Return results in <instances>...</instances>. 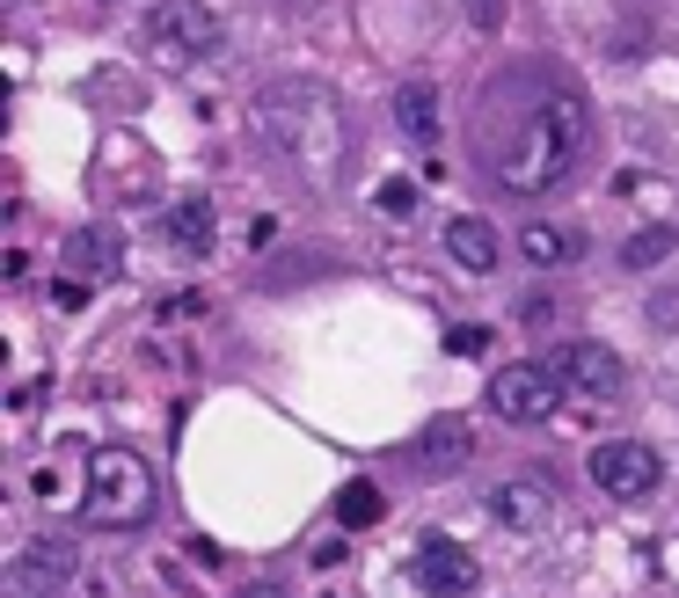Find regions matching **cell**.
<instances>
[{"mask_svg":"<svg viewBox=\"0 0 679 598\" xmlns=\"http://www.w3.org/2000/svg\"><path fill=\"white\" fill-rule=\"evenodd\" d=\"M410 584L424 598H475V584H483V570H475V554L461 548V540H446V533H424L410 554Z\"/></svg>","mask_w":679,"mask_h":598,"instance_id":"obj_5","label":"cell"},{"mask_svg":"<svg viewBox=\"0 0 679 598\" xmlns=\"http://www.w3.org/2000/svg\"><path fill=\"white\" fill-rule=\"evenodd\" d=\"M665 248H672V227H643L621 256H629V270H643V264H665Z\"/></svg>","mask_w":679,"mask_h":598,"instance_id":"obj_17","label":"cell"},{"mask_svg":"<svg viewBox=\"0 0 679 598\" xmlns=\"http://www.w3.org/2000/svg\"><path fill=\"white\" fill-rule=\"evenodd\" d=\"M380 212H416V183H402V175L380 183Z\"/></svg>","mask_w":679,"mask_h":598,"instance_id":"obj_18","label":"cell"},{"mask_svg":"<svg viewBox=\"0 0 679 598\" xmlns=\"http://www.w3.org/2000/svg\"><path fill=\"white\" fill-rule=\"evenodd\" d=\"M219 37H227V23L205 0H161L154 8V45L175 51V59H205V51H219Z\"/></svg>","mask_w":679,"mask_h":598,"instance_id":"obj_9","label":"cell"},{"mask_svg":"<svg viewBox=\"0 0 679 598\" xmlns=\"http://www.w3.org/2000/svg\"><path fill=\"white\" fill-rule=\"evenodd\" d=\"M446 351H461V358H468V351H489V329H453V335H446Z\"/></svg>","mask_w":679,"mask_h":598,"instance_id":"obj_19","label":"cell"},{"mask_svg":"<svg viewBox=\"0 0 679 598\" xmlns=\"http://www.w3.org/2000/svg\"><path fill=\"white\" fill-rule=\"evenodd\" d=\"M169 241L183 256H213V197H175L169 205Z\"/></svg>","mask_w":679,"mask_h":598,"instance_id":"obj_13","label":"cell"},{"mask_svg":"<svg viewBox=\"0 0 679 598\" xmlns=\"http://www.w3.org/2000/svg\"><path fill=\"white\" fill-rule=\"evenodd\" d=\"M446 256L483 278V270H497V256H505V248H497V227H489L483 212H461L453 227H446Z\"/></svg>","mask_w":679,"mask_h":598,"instance_id":"obj_10","label":"cell"},{"mask_svg":"<svg viewBox=\"0 0 679 598\" xmlns=\"http://www.w3.org/2000/svg\"><path fill=\"white\" fill-rule=\"evenodd\" d=\"M73 570H81L73 540L37 533V540H23V548H15V562H8V598H66Z\"/></svg>","mask_w":679,"mask_h":598,"instance_id":"obj_4","label":"cell"},{"mask_svg":"<svg viewBox=\"0 0 679 598\" xmlns=\"http://www.w3.org/2000/svg\"><path fill=\"white\" fill-rule=\"evenodd\" d=\"M402 460H410V475H461L468 460H475V424L468 416H432L424 431L402 446Z\"/></svg>","mask_w":679,"mask_h":598,"instance_id":"obj_8","label":"cell"},{"mask_svg":"<svg viewBox=\"0 0 679 598\" xmlns=\"http://www.w3.org/2000/svg\"><path fill=\"white\" fill-rule=\"evenodd\" d=\"M519 248H526V264H534V270H562V264H578V248H584V241L570 234V227L526 219V234H519Z\"/></svg>","mask_w":679,"mask_h":598,"instance_id":"obj_14","label":"cell"},{"mask_svg":"<svg viewBox=\"0 0 679 598\" xmlns=\"http://www.w3.org/2000/svg\"><path fill=\"white\" fill-rule=\"evenodd\" d=\"M489 511H497L511 533H534V526H548V489H541V481H505V489L489 497Z\"/></svg>","mask_w":679,"mask_h":598,"instance_id":"obj_12","label":"cell"},{"mask_svg":"<svg viewBox=\"0 0 679 598\" xmlns=\"http://www.w3.org/2000/svg\"><path fill=\"white\" fill-rule=\"evenodd\" d=\"M468 15H475V29H497L505 23V0H468Z\"/></svg>","mask_w":679,"mask_h":598,"instance_id":"obj_20","label":"cell"},{"mask_svg":"<svg viewBox=\"0 0 679 598\" xmlns=\"http://www.w3.org/2000/svg\"><path fill=\"white\" fill-rule=\"evenodd\" d=\"M154 467L132 446H96L88 453V489H81V518L96 533H132L154 518Z\"/></svg>","mask_w":679,"mask_h":598,"instance_id":"obj_2","label":"cell"},{"mask_svg":"<svg viewBox=\"0 0 679 598\" xmlns=\"http://www.w3.org/2000/svg\"><path fill=\"white\" fill-rule=\"evenodd\" d=\"M548 365H556V380L570 387V394H584V402H614V394H621V387H629V365L614 358L607 343H556V351H548Z\"/></svg>","mask_w":679,"mask_h":598,"instance_id":"obj_7","label":"cell"},{"mask_svg":"<svg viewBox=\"0 0 679 598\" xmlns=\"http://www.w3.org/2000/svg\"><path fill=\"white\" fill-rule=\"evenodd\" d=\"M234 598H286L278 584H248V591H234Z\"/></svg>","mask_w":679,"mask_h":598,"instance_id":"obj_22","label":"cell"},{"mask_svg":"<svg viewBox=\"0 0 679 598\" xmlns=\"http://www.w3.org/2000/svg\"><path fill=\"white\" fill-rule=\"evenodd\" d=\"M592 481H599L614 503H643L657 481H665V460H657L643 438H607V446L592 453Z\"/></svg>","mask_w":679,"mask_h":598,"instance_id":"obj_6","label":"cell"},{"mask_svg":"<svg viewBox=\"0 0 679 598\" xmlns=\"http://www.w3.org/2000/svg\"><path fill=\"white\" fill-rule=\"evenodd\" d=\"M562 394L570 387L556 380V365L541 358V365H497L489 373V408L505 416V424H556V408H562Z\"/></svg>","mask_w":679,"mask_h":598,"instance_id":"obj_3","label":"cell"},{"mask_svg":"<svg viewBox=\"0 0 679 598\" xmlns=\"http://www.w3.org/2000/svg\"><path fill=\"white\" fill-rule=\"evenodd\" d=\"M51 300H59V307H81V300H88V285H81V278H59V285H51Z\"/></svg>","mask_w":679,"mask_h":598,"instance_id":"obj_21","label":"cell"},{"mask_svg":"<svg viewBox=\"0 0 679 598\" xmlns=\"http://www.w3.org/2000/svg\"><path fill=\"white\" fill-rule=\"evenodd\" d=\"M395 124H402L416 146L438 139V88L432 81H402V88H395Z\"/></svg>","mask_w":679,"mask_h":598,"instance_id":"obj_11","label":"cell"},{"mask_svg":"<svg viewBox=\"0 0 679 598\" xmlns=\"http://www.w3.org/2000/svg\"><path fill=\"white\" fill-rule=\"evenodd\" d=\"M380 511H388V503H380V489H373V481H351V489L337 497V518H343V526H373Z\"/></svg>","mask_w":679,"mask_h":598,"instance_id":"obj_16","label":"cell"},{"mask_svg":"<svg viewBox=\"0 0 679 598\" xmlns=\"http://www.w3.org/2000/svg\"><path fill=\"white\" fill-rule=\"evenodd\" d=\"M584 146H592V110H584V96L548 88V96L519 118V132L505 139L497 183H505L511 197H548V191H562V183L578 175Z\"/></svg>","mask_w":679,"mask_h":598,"instance_id":"obj_1","label":"cell"},{"mask_svg":"<svg viewBox=\"0 0 679 598\" xmlns=\"http://www.w3.org/2000/svg\"><path fill=\"white\" fill-rule=\"evenodd\" d=\"M66 256H73L81 270H118V241L102 234V227H81V234L66 241Z\"/></svg>","mask_w":679,"mask_h":598,"instance_id":"obj_15","label":"cell"}]
</instances>
